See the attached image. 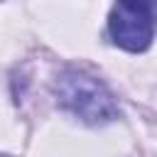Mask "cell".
<instances>
[{
    "label": "cell",
    "instance_id": "1",
    "mask_svg": "<svg viewBox=\"0 0 157 157\" xmlns=\"http://www.w3.org/2000/svg\"><path fill=\"white\" fill-rule=\"evenodd\" d=\"M56 98L66 110H71L88 125H103L118 118V108L110 91L98 78L76 69L64 71L59 76Z\"/></svg>",
    "mask_w": 157,
    "mask_h": 157
},
{
    "label": "cell",
    "instance_id": "2",
    "mask_svg": "<svg viewBox=\"0 0 157 157\" xmlns=\"http://www.w3.org/2000/svg\"><path fill=\"white\" fill-rule=\"evenodd\" d=\"M157 0H115L108 15L113 44L125 52H145L155 39Z\"/></svg>",
    "mask_w": 157,
    "mask_h": 157
}]
</instances>
